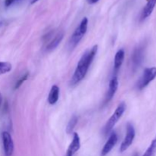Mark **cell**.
I'll use <instances>...</instances> for the list:
<instances>
[{"instance_id":"cell-1","label":"cell","mask_w":156,"mask_h":156,"mask_svg":"<svg viewBox=\"0 0 156 156\" xmlns=\"http://www.w3.org/2000/svg\"><path fill=\"white\" fill-rule=\"evenodd\" d=\"M98 48V45H94L83 53L78 62L74 74L71 79V82H70L71 86H76L85 79V76L89 69L90 66L92 63L93 60L97 54Z\"/></svg>"},{"instance_id":"cell-2","label":"cell","mask_w":156,"mask_h":156,"mask_svg":"<svg viewBox=\"0 0 156 156\" xmlns=\"http://www.w3.org/2000/svg\"><path fill=\"white\" fill-rule=\"evenodd\" d=\"M88 20L86 17L82 18L80 24H79V27L76 29L74 33L72 35L71 38L69 42V47L70 50L74 49L76 46L78 45L81 40L82 39L85 34L87 32V29H88Z\"/></svg>"},{"instance_id":"cell-3","label":"cell","mask_w":156,"mask_h":156,"mask_svg":"<svg viewBox=\"0 0 156 156\" xmlns=\"http://www.w3.org/2000/svg\"><path fill=\"white\" fill-rule=\"evenodd\" d=\"M126 109V105L124 102H122L120 105L117 106V108H116L115 111L114 112V114H112L111 117H110L109 120L107 122L106 125L105 126V133L108 134L111 130H112L113 128L114 127L116 124H117V122L119 121V120L120 119V117L123 116V114H124L125 111Z\"/></svg>"},{"instance_id":"cell-4","label":"cell","mask_w":156,"mask_h":156,"mask_svg":"<svg viewBox=\"0 0 156 156\" xmlns=\"http://www.w3.org/2000/svg\"><path fill=\"white\" fill-rule=\"evenodd\" d=\"M156 78V67L145 69L143 75L137 82L136 87L139 90L144 89Z\"/></svg>"},{"instance_id":"cell-5","label":"cell","mask_w":156,"mask_h":156,"mask_svg":"<svg viewBox=\"0 0 156 156\" xmlns=\"http://www.w3.org/2000/svg\"><path fill=\"white\" fill-rule=\"evenodd\" d=\"M136 136V131L134 126L132 123H128L126 125V133L123 141L122 142L120 147V152H123L129 149V146L132 145L134 138Z\"/></svg>"},{"instance_id":"cell-6","label":"cell","mask_w":156,"mask_h":156,"mask_svg":"<svg viewBox=\"0 0 156 156\" xmlns=\"http://www.w3.org/2000/svg\"><path fill=\"white\" fill-rule=\"evenodd\" d=\"M2 141L5 156H12L14 152V142L9 132L3 131L2 133Z\"/></svg>"},{"instance_id":"cell-7","label":"cell","mask_w":156,"mask_h":156,"mask_svg":"<svg viewBox=\"0 0 156 156\" xmlns=\"http://www.w3.org/2000/svg\"><path fill=\"white\" fill-rule=\"evenodd\" d=\"M52 37H48L49 42L48 44L46 46V50L47 51H51V50H53L54 49L56 48L58 45L59 44V43L62 41V38L64 37V33L63 31H58L56 33H50Z\"/></svg>"},{"instance_id":"cell-8","label":"cell","mask_w":156,"mask_h":156,"mask_svg":"<svg viewBox=\"0 0 156 156\" xmlns=\"http://www.w3.org/2000/svg\"><path fill=\"white\" fill-rule=\"evenodd\" d=\"M117 141H118V137H117V133L115 132L111 133L108 138V141L104 146L103 149H101V156H106L113 149V148L116 146Z\"/></svg>"},{"instance_id":"cell-9","label":"cell","mask_w":156,"mask_h":156,"mask_svg":"<svg viewBox=\"0 0 156 156\" xmlns=\"http://www.w3.org/2000/svg\"><path fill=\"white\" fill-rule=\"evenodd\" d=\"M118 79H117V76H114L109 82V88H108L107 94L105 95V104L108 103L114 98V94H116V91H117V88H118Z\"/></svg>"},{"instance_id":"cell-10","label":"cell","mask_w":156,"mask_h":156,"mask_svg":"<svg viewBox=\"0 0 156 156\" xmlns=\"http://www.w3.org/2000/svg\"><path fill=\"white\" fill-rule=\"evenodd\" d=\"M81 147L80 137L77 133H74L73 134V138L67 149V152L66 156H73L79 150Z\"/></svg>"},{"instance_id":"cell-11","label":"cell","mask_w":156,"mask_h":156,"mask_svg":"<svg viewBox=\"0 0 156 156\" xmlns=\"http://www.w3.org/2000/svg\"><path fill=\"white\" fill-rule=\"evenodd\" d=\"M155 5L156 0H148L147 3L144 6L143 11H142L141 16H140V21H144L146 18H149L152 15Z\"/></svg>"},{"instance_id":"cell-12","label":"cell","mask_w":156,"mask_h":156,"mask_svg":"<svg viewBox=\"0 0 156 156\" xmlns=\"http://www.w3.org/2000/svg\"><path fill=\"white\" fill-rule=\"evenodd\" d=\"M143 58H144V47L140 46L134 50L132 56V61L134 66L138 67L143 62Z\"/></svg>"},{"instance_id":"cell-13","label":"cell","mask_w":156,"mask_h":156,"mask_svg":"<svg viewBox=\"0 0 156 156\" xmlns=\"http://www.w3.org/2000/svg\"><path fill=\"white\" fill-rule=\"evenodd\" d=\"M59 96V88L56 85H53L51 87L50 93L48 96V102L50 105H53L58 101Z\"/></svg>"},{"instance_id":"cell-14","label":"cell","mask_w":156,"mask_h":156,"mask_svg":"<svg viewBox=\"0 0 156 156\" xmlns=\"http://www.w3.org/2000/svg\"><path fill=\"white\" fill-rule=\"evenodd\" d=\"M125 58V52L123 49H120L117 52L114 57V71L117 73L120 68L121 67L122 64H123V61H124Z\"/></svg>"},{"instance_id":"cell-15","label":"cell","mask_w":156,"mask_h":156,"mask_svg":"<svg viewBox=\"0 0 156 156\" xmlns=\"http://www.w3.org/2000/svg\"><path fill=\"white\" fill-rule=\"evenodd\" d=\"M156 155V136L152 140L148 149L143 154V156H155Z\"/></svg>"},{"instance_id":"cell-16","label":"cell","mask_w":156,"mask_h":156,"mask_svg":"<svg viewBox=\"0 0 156 156\" xmlns=\"http://www.w3.org/2000/svg\"><path fill=\"white\" fill-rule=\"evenodd\" d=\"M78 123V117H76V115H73V117H71V119L69 120V121L68 125H67V127H66V133L68 134L72 133V132L73 131L74 129L75 126H76Z\"/></svg>"},{"instance_id":"cell-17","label":"cell","mask_w":156,"mask_h":156,"mask_svg":"<svg viewBox=\"0 0 156 156\" xmlns=\"http://www.w3.org/2000/svg\"><path fill=\"white\" fill-rule=\"evenodd\" d=\"M12 66L9 62H0V75L5 74L12 70Z\"/></svg>"},{"instance_id":"cell-18","label":"cell","mask_w":156,"mask_h":156,"mask_svg":"<svg viewBox=\"0 0 156 156\" xmlns=\"http://www.w3.org/2000/svg\"><path fill=\"white\" fill-rule=\"evenodd\" d=\"M28 76H29L28 73H26L25 74L23 75V76H21V77L16 82V83H15V87H14V89H18V88H19L20 86H21V85H22L26 80H27V78H28Z\"/></svg>"},{"instance_id":"cell-19","label":"cell","mask_w":156,"mask_h":156,"mask_svg":"<svg viewBox=\"0 0 156 156\" xmlns=\"http://www.w3.org/2000/svg\"><path fill=\"white\" fill-rule=\"evenodd\" d=\"M15 1V0H5V5L6 7H9V6H10Z\"/></svg>"},{"instance_id":"cell-20","label":"cell","mask_w":156,"mask_h":156,"mask_svg":"<svg viewBox=\"0 0 156 156\" xmlns=\"http://www.w3.org/2000/svg\"><path fill=\"white\" fill-rule=\"evenodd\" d=\"M98 1L99 0H87V2H88V4H90V5L95 4V3H97Z\"/></svg>"},{"instance_id":"cell-21","label":"cell","mask_w":156,"mask_h":156,"mask_svg":"<svg viewBox=\"0 0 156 156\" xmlns=\"http://www.w3.org/2000/svg\"><path fill=\"white\" fill-rule=\"evenodd\" d=\"M2 103V95L1 92H0V107H1Z\"/></svg>"},{"instance_id":"cell-22","label":"cell","mask_w":156,"mask_h":156,"mask_svg":"<svg viewBox=\"0 0 156 156\" xmlns=\"http://www.w3.org/2000/svg\"><path fill=\"white\" fill-rule=\"evenodd\" d=\"M38 0H31V4H34L35 2H37Z\"/></svg>"}]
</instances>
